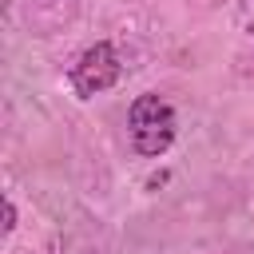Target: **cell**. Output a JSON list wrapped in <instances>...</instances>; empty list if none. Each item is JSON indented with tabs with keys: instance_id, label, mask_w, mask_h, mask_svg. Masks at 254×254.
Returning a JSON list of instances; mask_svg holds the SVG:
<instances>
[{
	"instance_id": "obj_1",
	"label": "cell",
	"mask_w": 254,
	"mask_h": 254,
	"mask_svg": "<svg viewBox=\"0 0 254 254\" xmlns=\"http://www.w3.org/2000/svg\"><path fill=\"white\" fill-rule=\"evenodd\" d=\"M127 127H131V147L147 159H159L171 143H175V107L163 95H139L127 111Z\"/></svg>"
},
{
	"instance_id": "obj_2",
	"label": "cell",
	"mask_w": 254,
	"mask_h": 254,
	"mask_svg": "<svg viewBox=\"0 0 254 254\" xmlns=\"http://www.w3.org/2000/svg\"><path fill=\"white\" fill-rule=\"evenodd\" d=\"M119 71H123V64H119L115 48H111L107 40H99V44H91V48L75 60V67H71V87H75L79 99H91V95L115 87Z\"/></svg>"
},
{
	"instance_id": "obj_3",
	"label": "cell",
	"mask_w": 254,
	"mask_h": 254,
	"mask_svg": "<svg viewBox=\"0 0 254 254\" xmlns=\"http://www.w3.org/2000/svg\"><path fill=\"white\" fill-rule=\"evenodd\" d=\"M16 230V206H12V198H4V234H12Z\"/></svg>"
}]
</instances>
